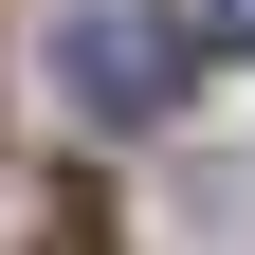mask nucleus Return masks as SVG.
<instances>
[{"label": "nucleus", "instance_id": "1", "mask_svg": "<svg viewBox=\"0 0 255 255\" xmlns=\"http://www.w3.org/2000/svg\"><path fill=\"white\" fill-rule=\"evenodd\" d=\"M55 91H73L91 128H146L182 91V37L146 18V0H73V18H55Z\"/></svg>", "mask_w": 255, "mask_h": 255}, {"label": "nucleus", "instance_id": "2", "mask_svg": "<svg viewBox=\"0 0 255 255\" xmlns=\"http://www.w3.org/2000/svg\"><path fill=\"white\" fill-rule=\"evenodd\" d=\"M201 55H255V0H201Z\"/></svg>", "mask_w": 255, "mask_h": 255}]
</instances>
